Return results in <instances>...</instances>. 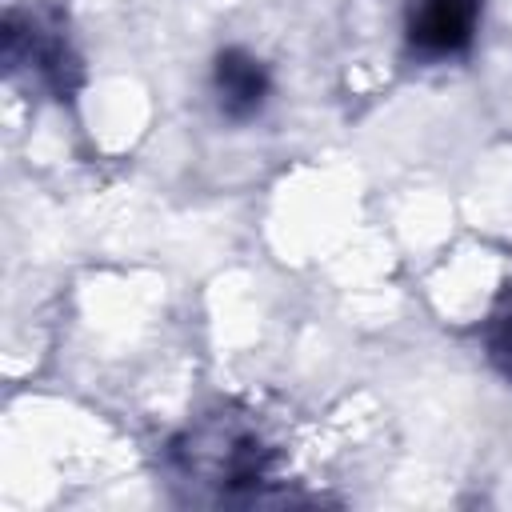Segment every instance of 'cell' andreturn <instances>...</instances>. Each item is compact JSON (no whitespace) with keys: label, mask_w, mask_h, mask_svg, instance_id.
<instances>
[{"label":"cell","mask_w":512,"mask_h":512,"mask_svg":"<svg viewBox=\"0 0 512 512\" xmlns=\"http://www.w3.org/2000/svg\"><path fill=\"white\" fill-rule=\"evenodd\" d=\"M164 460L184 500L256 504L276 480L280 452L248 412L216 408V412L188 420L168 440Z\"/></svg>","instance_id":"1"},{"label":"cell","mask_w":512,"mask_h":512,"mask_svg":"<svg viewBox=\"0 0 512 512\" xmlns=\"http://www.w3.org/2000/svg\"><path fill=\"white\" fill-rule=\"evenodd\" d=\"M0 60L12 80L40 88L52 100H72L84 84L80 52L52 4H12L0 24Z\"/></svg>","instance_id":"2"},{"label":"cell","mask_w":512,"mask_h":512,"mask_svg":"<svg viewBox=\"0 0 512 512\" xmlns=\"http://www.w3.org/2000/svg\"><path fill=\"white\" fill-rule=\"evenodd\" d=\"M480 0H408L404 32L420 56H456L480 28Z\"/></svg>","instance_id":"3"},{"label":"cell","mask_w":512,"mask_h":512,"mask_svg":"<svg viewBox=\"0 0 512 512\" xmlns=\"http://www.w3.org/2000/svg\"><path fill=\"white\" fill-rule=\"evenodd\" d=\"M212 92H216L220 112L244 124L264 108L272 80L260 56H252L248 48H224L216 52V64H212Z\"/></svg>","instance_id":"4"},{"label":"cell","mask_w":512,"mask_h":512,"mask_svg":"<svg viewBox=\"0 0 512 512\" xmlns=\"http://www.w3.org/2000/svg\"><path fill=\"white\" fill-rule=\"evenodd\" d=\"M484 352L492 360V368L512 380V280L500 288L488 320H484Z\"/></svg>","instance_id":"5"}]
</instances>
